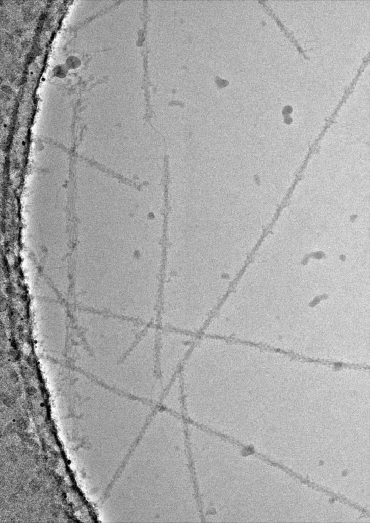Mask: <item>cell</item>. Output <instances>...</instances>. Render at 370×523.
Returning a JSON list of instances; mask_svg holds the SVG:
<instances>
[{"instance_id":"1","label":"cell","mask_w":370,"mask_h":523,"mask_svg":"<svg viewBox=\"0 0 370 523\" xmlns=\"http://www.w3.org/2000/svg\"><path fill=\"white\" fill-rule=\"evenodd\" d=\"M158 327L148 326L113 372V389L158 406L164 390L157 371Z\"/></svg>"},{"instance_id":"2","label":"cell","mask_w":370,"mask_h":523,"mask_svg":"<svg viewBox=\"0 0 370 523\" xmlns=\"http://www.w3.org/2000/svg\"><path fill=\"white\" fill-rule=\"evenodd\" d=\"M197 337L175 330L158 328L156 364L164 389L179 374Z\"/></svg>"},{"instance_id":"3","label":"cell","mask_w":370,"mask_h":523,"mask_svg":"<svg viewBox=\"0 0 370 523\" xmlns=\"http://www.w3.org/2000/svg\"><path fill=\"white\" fill-rule=\"evenodd\" d=\"M158 406L170 412L184 409L183 390L179 373L164 389Z\"/></svg>"},{"instance_id":"4","label":"cell","mask_w":370,"mask_h":523,"mask_svg":"<svg viewBox=\"0 0 370 523\" xmlns=\"http://www.w3.org/2000/svg\"><path fill=\"white\" fill-rule=\"evenodd\" d=\"M36 389L34 387H29L27 389V392L29 395H33L36 392Z\"/></svg>"}]
</instances>
